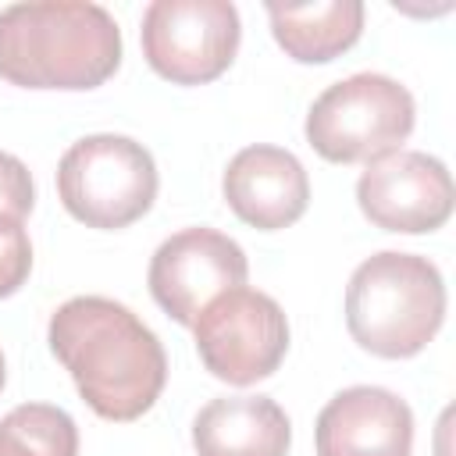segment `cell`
Listing matches in <instances>:
<instances>
[{
    "instance_id": "16",
    "label": "cell",
    "mask_w": 456,
    "mask_h": 456,
    "mask_svg": "<svg viewBox=\"0 0 456 456\" xmlns=\"http://www.w3.org/2000/svg\"><path fill=\"white\" fill-rule=\"evenodd\" d=\"M36 203V185L28 167L14 153H0V217L25 221Z\"/></svg>"
},
{
    "instance_id": "5",
    "label": "cell",
    "mask_w": 456,
    "mask_h": 456,
    "mask_svg": "<svg viewBox=\"0 0 456 456\" xmlns=\"http://www.w3.org/2000/svg\"><path fill=\"white\" fill-rule=\"evenodd\" d=\"M417 103L388 75L360 71L328 86L306 114V142L331 164L374 160L410 139Z\"/></svg>"
},
{
    "instance_id": "13",
    "label": "cell",
    "mask_w": 456,
    "mask_h": 456,
    "mask_svg": "<svg viewBox=\"0 0 456 456\" xmlns=\"http://www.w3.org/2000/svg\"><path fill=\"white\" fill-rule=\"evenodd\" d=\"M278 46L299 64H324L346 53L363 32L360 0H314V4H267Z\"/></svg>"
},
{
    "instance_id": "14",
    "label": "cell",
    "mask_w": 456,
    "mask_h": 456,
    "mask_svg": "<svg viewBox=\"0 0 456 456\" xmlns=\"http://www.w3.org/2000/svg\"><path fill=\"white\" fill-rule=\"evenodd\" d=\"M0 456H78V428L61 406L21 403L0 420Z\"/></svg>"
},
{
    "instance_id": "2",
    "label": "cell",
    "mask_w": 456,
    "mask_h": 456,
    "mask_svg": "<svg viewBox=\"0 0 456 456\" xmlns=\"http://www.w3.org/2000/svg\"><path fill=\"white\" fill-rule=\"evenodd\" d=\"M121 64L114 14L89 0H28L0 11V78L21 89H96Z\"/></svg>"
},
{
    "instance_id": "7",
    "label": "cell",
    "mask_w": 456,
    "mask_h": 456,
    "mask_svg": "<svg viewBox=\"0 0 456 456\" xmlns=\"http://www.w3.org/2000/svg\"><path fill=\"white\" fill-rule=\"evenodd\" d=\"M192 335L203 367L239 388L271 378L289 353L285 310L246 285L210 299L192 321Z\"/></svg>"
},
{
    "instance_id": "8",
    "label": "cell",
    "mask_w": 456,
    "mask_h": 456,
    "mask_svg": "<svg viewBox=\"0 0 456 456\" xmlns=\"http://www.w3.org/2000/svg\"><path fill=\"white\" fill-rule=\"evenodd\" d=\"M356 203L363 217L385 232L424 235L449 221L456 192L438 157L399 146L367 160L356 178Z\"/></svg>"
},
{
    "instance_id": "11",
    "label": "cell",
    "mask_w": 456,
    "mask_h": 456,
    "mask_svg": "<svg viewBox=\"0 0 456 456\" xmlns=\"http://www.w3.org/2000/svg\"><path fill=\"white\" fill-rule=\"evenodd\" d=\"M221 189L235 217L260 232L296 224L310 203V178L299 157L267 142L239 150L224 167Z\"/></svg>"
},
{
    "instance_id": "9",
    "label": "cell",
    "mask_w": 456,
    "mask_h": 456,
    "mask_svg": "<svg viewBox=\"0 0 456 456\" xmlns=\"http://www.w3.org/2000/svg\"><path fill=\"white\" fill-rule=\"evenodd\" d=\"M249 260L235 239L214 228H182L164 239L150 260V292L178 324L192 328L200 310L228 289L246 285Z\"/></svg>"
},
{
    "instance_id": "15",
    "label": "cell",
    "mask_w": 456,
    "mask_h": 456,
    "mask_svg": "<svg viewBox=\"0 0 456 456\" xmlns=\"http://www.w3.org/2000/svg\"><path fill=\"white\" fill-rule=\"evenodd\" d=\"M32 271V242L21 221L0 217V299L14 296Z\"/></svg>"
},
{
    "instance_id": "3",
    "label": "cell",
    "mask_w": 456,
    "mask_h": 456,
    "mask_svg": "<svg viewBox=\"0 0 456 456\" xmlns=\"http://www.w3.org/2000/svg\"><path fill=\"white\" fill-rule=\"evenodd\" d=\"M445 321L442 271L417 253L381 249L346 285V328L353 342L385 360L417 356Z\"/></svg>"
},
{
    "instance_id": "12",
    "label": "cell",
    "mask_w": 456,
    "mask_h": 456,
    "mask_svg": "<svg viewBox=\"0 0 456 456\" xmlns=\"http://www.w3.org/2000/svg\"><path fill=\"white\" fill-rule=\"evenodd\" d=\"M192 445L200 456H285L292 424L271 395H224L196 413Z\"/></svg>"
},
{
    "instance_id": "17",
    "label": "cell",
    "mask_w": 456,
    "mask_h": 456,
    "mask_svg": "<svg viewBox=\"0 0 456 456\" xmlns=\"http://www.w3.org/2000/svg\"><path fill=\"white\" fill-rule=\"evenodd\" d=\"M4 381H7V363H4V353H0V388H4Z\"/></svg>"
},
{
    "instance_id": "10",
    "label": "cell",
    "mask_w": 456,
    "mask_h": 456,
    "mask_svg": "<svg viewBox=\"0 0 456 456\" xmlns=\"http://www.w3.org/2000/svg\"><path fill=\"white\" fill-rule=\"evenodd\" d=\"M317 456H410L413 413L378 385L342 388L317 413Z\"/></svg>"
},
{
    "instance_id": "6",
    "label": "cell",
    "mask_w": 456,
    "mask_h": 456,
    "mask_svg": "<svg viewBox=\"0 0 456 456\" xmlns=\"http://www.w3.org/2000/svg\"><path fill=\"white\" fill-rule=\"evenodd\" d=\"M142 57L175 86L224 75L239 53L242 21L228 0H153L142 11Z\"/></svg>"
},
{
    "instance_id": "1",
    "label": "cell",
    "mask_w": 456,
    "mask_h": 456,
    "mask_svg": "<svg viewBox=\"0 0 456 456\" xmlns=\"http://www.w3.org/2000/svg\"><path fill=\"white\" fill-rule=\"evenodd\" d=\"M46 338L86 406L103 420H135L164 392V346L125 303L75 296L53 310Z\"/></svg>"
},
{
    "instance_id": "4",
    "label": "cell",
    "mask_w": 456,
    "mask_h": 456,
    "mask_svg": "<svg viewBox=\"0 0 456 456\" xmlns=\"http://www.w3.org/2000/svg\"><path fill=\"white\" fill-rule=\"evenodd\" d=\"M157 185L150 150L114 132L71 142L57 164V196L86 228H128L153 207Z\"/></svg>"
}]
</instances>
